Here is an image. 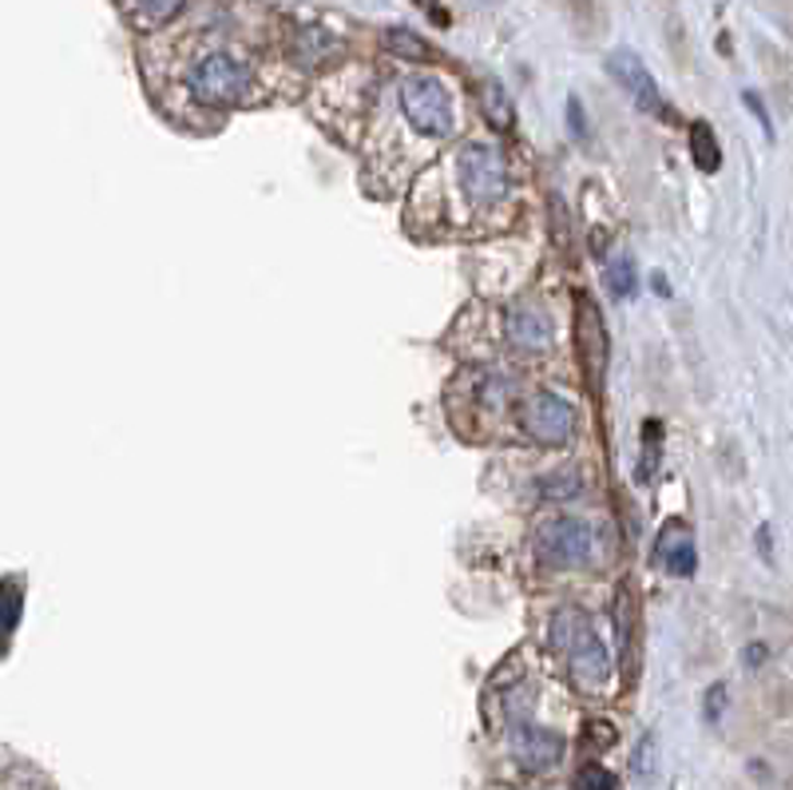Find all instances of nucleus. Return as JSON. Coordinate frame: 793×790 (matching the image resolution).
<instances>
[{"mask_svg":"<svg viewBox=\"0 0 793 790\" xmlns=\"http://www.w3.org/2000/svg\"><path fill=\"white\" fill-rule=\"evenodd\" d=\"M552 648L564 659L567 680L576 692L599 695L611 683V651L579 608H560L552 615Z\"/></svg>","mask_w":793,"mask_h":790,"instance_id":"obj_1","label":"nucleus"},{"mask_svg":"<svg viewBox=\"0 0 793 790\" xmlns=\"http://www.w3.org/2000/svg\"><path fill=\"white\" fill-rule=\"evenodd\" d=\"M453 179H457L460 203L468 211H477V215L508 207L512 187H516L504 152L484 140L460 143L457 155H453Z\"/></svg>","mask_w":793,"mask_h":790,"instance_id":"obj_2","label":"nucleus"},{"mask_svg":"<svg viewBox=\"0 0 793 790\" xmlns=\"http://www.w3.org/2000/svg\"><path fill=\"white\" fill-rule=\"evenodd\" d=\"M251 64L227 48H211L187 68V96L195 99L199 108H239L251 96Z\"/></svg>","mask_w":793,"mask_h":790,"instance_id":"obj_3","label":"nucleus"},{"mask_svg":"<svg viewBox=\"0 0 793 790\" xmlns=\"http://www.w3.org/2000/svg\"><path fill=\"white\" fill-rule=\"evenodd\" d=\"M397 104H401L405 123L424 140H448L457 128V104H453L445 80L405 76L401 88H397Z\"/></svg>","mask_w":793,"mask_h":790,"instance_id":"obj_4","label":"nucleus"},{"mask_svg":"<svg viewBox=\"0 0 793 790\" xmlns=\"http://www.w3.org/2000/svg\"><path fill=\"white\" fill-rule=\"evenodd\" d=\"M520 426L536 445L560 450V445H567V441L576 438L579 414L564 394H555V390H532L520 406Z\"/></svg>","mask_w":793,"mask_h":790,"instance_id":"obj_5","label":"nucleus"},{"mask_svg":"<svg viewBox=\"0 0 793 790\" xmlns=\"http://www.w3.org/2000/svg\"><path fill=\"white\" fill-rule=\"evenodd\" d=\"M591 544H596L591 525L579 516H552L532 537V552L548 568H584L591 560Z\"/></svg>","mask_w":793,"mask_h":790,"instance_id":"obj_6","label":"nucleus"},{"mask_svg":"<svg viewBox=\"0 0 793 790\" xmlns=\"http://www.w3.org/2000/svg\"><path fill=\"white\" fill-rule=\"evenodd\" d=\"M504 342L516 354H548L555 346V322L540 302H512L504 310Z\"/></svg>","mask_w":793,"mask_h":790,"instance_id":"obj_7","label":"nucleus"},{"mask_svg":"<svg viewBox=\"0 0 793 790\" xmlns=\"http://www.w3.org/2000/svg\"><path fill=\"white\" fill-rule=\"evenodd\" d=\"M608 72L615 76V84H620V88L627 92L642 111H647V116L671 120V108H666L663 92H659V84H654V76L647 72V64H642L630 48H615V52L608 56Z\"/></svg>","mask_w":793,"mask_h":790,"instance_id":"obj_8","label":"nucleus"},{"mask_svg":"<svg viewBox=\"0 0 793 790\" xmlns=\"http://www.w3.org/2000/svg\"><path fill=\"white\" fill-rule=\"evenodd\" d=\"M512 755H516V763L524 770L543 775V770H552L564 758V739L555 735V731H548V727L512 723Z\"/></svg>","mask_w":793,"mask_h":790,"instance_id":"obj_9","label":"nucleus"},{"mask_svg":"<svg viewBox=\"0 0 793 790\" xmlns=\"http://www.w3.org/2000/svg\"><path fill=\"white\" fill-rule=\"evenodd\" d=\"M654 560L663 564L671 576H695L698 568V552H695V537L683 520H666L659 540H654Z\"/></svg>","mask_w":793,"mask_h":790,"instance_id":"obj_10","label":"nucleus"},{"mask_svg":"<svg viewBox=\"0 0 793 790\" xmlns=\"http://www.w3.org/2000/svg\"><path fill=\"white\" fill-rule=\"evenodd\" d=\"M290 48L305 68H317L322 60H329V56L337 52V36H329L326 28H317V24H302V28L293 33Z\"/></svg>","mask_w":793,"mask_h":790,"instance_id":"obj_11","label":"nucleus"},{"mask_svg":"<svg viewBox=\"0 0 793 790\" xmlns=\"http://www.w3.org/2000/svg\"><path fill=\"white\" fill-rule=\"evenodd\" d=\"M579 342H584V358H587V370H591V378H599L603 373V362H608V342H603V322H599V314L584 302V310H579Z\"/></svg>","mask_w":793,"mask_h":790,"instance_id":"obj_12","label":"nucleus"},{"mask_svg":"<svg viewBox=\"0 0 793 790\" xmlns=\"http://www.w3.org/2000/svg\"><path fill=\"white\" fill-rule=\"evenodd\" d=\"M477 96H480V108H484V116H489L492 128H501V132H508L512 123H516V108H512L508 92L496 84V80H480L477 84Z\"/></svg>","mask_w":793,"mask_h":790,"instance_id":"obj_13","label":"nucleus"},{"mask_svg":"<svg viewBox=\"0 0 793 790\" xmlns=\"http://www.w3.org/2000/svg\"><path fill=\"white\" fill-rule=\"evenodd\" d=\"M690 159L702 176H714L718 167H722V147H718V135L710 123H690Z\"/></svg>","mask_w":793,"mask_h":790,"instance_id":"obj_14","label":"nucleus"},{"mask_svg":"<svg viewBox=\"0 0 793 790\" xmlns=\"http://www.w3.org/2000/svg\"><path fill=\"white\" fill-rule=\"evenodd\" d=\"M381 48H385L389 56H397V60H413V64H421V60L433 56V48L424 45L413 28H401V24H393V28L381 33Z\"/></svg>","mask_w":793,"mask_h":790,"instance_id":"obj_15","label":"nucleus"},{"mask_svg":"<svg viewBox=\"0 0 793 790\" xmlns=\"http://www.w3.org/2000/svg\"><path fill=\"white\" fill-rule=\"evenodd\" d=\"M131 16H135V24H143V28H155V24H167L175 16V12L183 9V0H128Z\"/></svg>","mask_w":793,"mask_h":790,"instance_id":"obj_16","label":"nucleus"},{"mask_svg":"<svg viewBox=\"0 0 793 790\" xmlns=\"http://www.w3.org/2000/svg\"><path fill=\"white\" fill-rule=\"evenodd\" d=\"M608 286H611V295H615V298H635V290H639V278H635V263H630V259H620V263H611Z\"/></svg>","mask_w":793,"mask_h":790,"instance_id":"obj_17","label":"nucleus"},{"mask_svg":"<svg viewBox=\"0 0 793 790\" xmlns=\"http://www.w3.org/2000/svg\"><path fill=\"white\" fill-rule=\"evenodd\" d=\"M543 493H548V501H576L579 493H584V484H579L576 472H555V477H548L543 481Z\"/></svg>","mask_w":793,"mask_h":790,"instance_id":"obj_18","label":"nucleus"},{"mask_svg":"<svg viewBox=\"0 0 793 790\" xmlns=\"http://www.w3.org/2000/svg\"><path fill=\"white\" fill-rule=\"evenodd\" d=\"M576 790H615V775L603 763H587L576 775Z\"/></svg>","mask_w":793,"mask_h":790,"instance_id":"obj_19","label":"nucleus"},{"mask_svg":"<svg viewBox=\"0 0 793 790\" xmlns=\"http://www.w3.org/2000/svg\"><path fill=\"white\" fill-rule=\"evenodd\" d=\"M21 615V592L12 584H0V636H9Z\"/></svg>","mask_w":793,"mask_h":790,"instance_id":"obj_20","label":"nucleus"},{"mask_svg":"<svg viewBox=\"0 0 793 790\" xmlns=\"http://www.w3.org/2000/svg\"><path fill=\"white\" fill-rule=\"evenodd\" d=\"M722 711H726V683H714V687L707 692V707H702V715H707V723H718Z\"/></svg>","mask_w":793,"mask_h":790,"instance_id":"obj_21","label":"nucleus"},{"mask_svg":"<svg viewBox=\"0 0 793 790\" xmlns=\"http://www.w3.org/2000/svg\"><path fill=\"white\" fill-rule=\"evenodd\" d=\"M651 755H654V739L647 735L635 751V779H651Z\"/></svg>","mask_w":793,"mask_h":790,"instance_id":"obj_22","label":"nucleus"},{"mask_svg":"<svg viewBox=\"0 0 793 790\" xmlns=\"http://www.w3.org/2000/svg\"><path fill=\"white\" fill-rule=\"evenodd\" d=\"M615 743V731H611V723H587V746H596V751H603V746Z\"/></svg>","mask_w":793,"mask_h":790,"instance_id":"obj_23","label":"nucleus"},{"mask_svg":"<svg viewBox=\"0 0 793 790\" xmlns=\"http://www.w3.org/2000/svg\"><path fill=\"white\" fill-rule=\"evenodd\" d=\"M567 123H572V132L576 135H587V120H584V104H579L576 96L567 99Z\"/></svg>","mask_w":793,"mask_h":790,"instance_id":"obj_24","label":"nucleus"},{"mask_svg":"<svg viewBox=\"0 0 793 790\" xmlns=\"http://www.w3.org/2000/svg\"><path fill=\"white\" fill-rule=\"evenodd\" d=\"M746 104H750V108H754V116H758V120H761V128H766V132L773 135V128H770V116H766V108H761V99L754 96V92H746Z\"/></svg>","mask_w":793,"mask_h":790,"instance_id":"obj_25","label":"nucleus"},{"mask_svg":"<svg viewBox=\"0 0 793 790\" xmlns=\"http://www.w3.org/2000/svg\"><path fill=\"white\" fill-rule=\"evenodd\" d=\"M761 659H766V648H761V644H754V648H746V663H750V668H758Z\"/></svg>","mask_w":793,"mask_h":790,"instance_id":"obj_26","label":"nucleus"},{"mask_svg":"<svg viewBox=\"0 0 793 790\" xmlns=\"http://www.w3.org/2000/svg\"><path fill=\"white\" fill-rule=\"evenodd\" d=\"M417 4H421L424 12H433V16H436V0H417Z\"/></svg>","mask_w":793,"mask_h":790,"instance_id":"obj_27","label":"nucleus"}]
</instances>
